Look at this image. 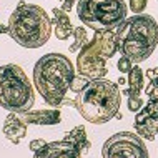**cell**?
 I'll return each mask as SVG.
<instances>
[{
	"instance_id": "cell-1",
	"label": "cell",
	"mask_w": 158,
	"mask_h": 158,
	"mask_svg": "<svg viewBox=\"0 0 158 158\" xmlns=\"http://www.w3.org/2000/svg\"><path fill=\"white\" fill-rule=\"evenodd\" d=\"M73 75L75 68L70 58L62 53H47L33 67L35 88L47 103L55 108L62 105Z\"/></svg>"
},
{
	"instance_id": "cell-2",
	"label": "cell",
	"mask_w": 158,
	"mask_h": 158,
	"mask_svg": "<svg viewBox=\"0 0 158 158\" xmlns=\"http://www.w3.org/2000/svg\"><path fill=\"white\" fill-rule=\"evenodd\" d=\"M117 48L133 63L147 60L158 45V22L150 15L135 14L115 32Z\"/></svg>"
},
{
	"instance_id": "cell-3",
	"label": "cell",
	"mask_w": 158,
	"mask_h": 158,
	"mask_svg": "<svg viewBox=\"0 0 158 158\" xmlns=\"http://www.w3.org/2000/svg\"><path fill=\"white\" fill-rule=\"evenodd\" d=\"M122 103V92L118 85L106 80L105 77L95 78L77 93L75 108L87 122L102 125L118 115Z\"/></svg>"
},
{
	"instance_id": "cell-4",
	"label": "cell",
	"mask_w": 158,
	"mask_h": 158,
	"mask_svg": "<svg viewBox=\"0 0 158 158\" xmlns=\"http://www.w3.org/2000/svg\"><path fill=\"white\" fill-rule=\"evenodd\" d=\"M8 35L25 48L44 47L52 35V19L42 7L20 2L8 19Z\"/></svg>"
},
{
	"instance_id": "cell-5",
	"label": "cell",
	"mask_w": 158,
	"mask_h": 158,
	"mask_svg": "<svg viewBox=\"0 0 158 158\" xmlns=\"http://www.w3.org/2000/svg\"><path fill=\"white\" fill-rule=\"evenodd\" d=\"M35 103V93L23 68L15 63L0 67V106L15 113H23Z\"/></svg>"
},
{
	"instance_id": "cell-6",
	"label": "cell",
	"mask_w": 158,
	"mask_h": 158,
	"mask_svg": "<svg viewBox=\"0 0 158 158\" xmlns=\"http://www.w3.org/2000/svg\"><path fill=\"white\" fill-rule=\"evenodd\" d=\"M117 50L118 48L113 30L95 32L92 40H88L78 50V58H77L78 73L87 75L90 80L105 77L108 72L106 62L113 57Z\"/></svg>"
},
{
	"instance_id": "cell-7",
	"label": "cell",
	"mask_w": 158,
	"mask_h": 158,
	"mask_svg": "<svg viewBox=\"0 0 158 158\" xmlns=\"http://www.w3.org/2000/svg\"><path fill=\"white\" fill-rule=\"evenodd\" d=\"M77 15L85 27L95 32L113 30L127 19V5L123 0H78Z\"/></svg>"
},
{
	"instance_id": "cell-8",
	"label": "cell",
	"mask_w": 158,
	"mask_h": 158,
	"mask_svg": "<svg viewBox=\"0 0 158 158\" xmlns=\"http://www.w3.org/2000/svg\"><path fill=\"white\" fill-rule=\"evenodd\" d=\"M88 148H90V142L85 133V127L78 125L72 131H68L63 140L47 143L42 150L35 152L33 155L37 158H77L87 153Z\"/></svg>"
},
{
	"instance_id": "cell-9",
	"label": "cell",
	"mask_w": 158,
	"mask_h": 158,
	"mask_svg": "<svg viewBox=\"0 0 158 158\" xmlns=\"http://www.w3.org/2000/svg\"><path fill=\"white\" fill-rule=\"evenodd\" d=\"M102 156L105 158H147L148 150L140 135L120 131L103 143Z\"/></svg>"
},
{
	"instance_id": "cell-10",
	"label": "cell",
	"mask_w": 158,
	"mask_h": 158,
	"mask_svg": "<svg viewBox=\"0 0 158 158\" xmlns=\"http://www.w3.org/2000/svg\"><path fill=\"white\" fill-rule=\"evenodd\" d=\"M135 130L142 138L153 142L158 133V117L140 108V112H136V117H135Z\"/></svg>"
},
{
	"instance_id": "cell-11",
	"label": "cell",
	"mask_w": 158,
	"mask_h": 158,
	"mask_svg": "<svg viewBox=\"0 0 158 158\" xmlns=\"http://www.w3.org/2000/svg\"><path fill=\"white\" fill-rule=\"evenodd\" d=\"M3 135L14 145H19L27 135V123L22 120V117H19V113L10 112V115H7L5 123H3Z\"/></svg>"
},
{
	"instance_id": "cell-12",
	"label": "cell",
	"mask_w": 158,
	"mask_h": 158,
	"mask_svg": "<svg viewBox=\"0 0 158 158\" xmlns=\"http://www.w3.org/2000/svg\"><path fill=\"white\" fill-rule=\"evenodd\" d=\"M22 120L25 123L32 125H57L62 120L60 110L52 108V110H28V112L20 113Z\"/></svg>"
},
{
	"instance_id": "cell-13",
	"label": "cell",
	"mask_w": 158,
	"mask_h": 158,
	"mask_svg": "<svg viewBox=\"0 0 158 158\" xmlns=\"http://www.w3.org/2000/svg\"><path fill=\"white\" fill-rule=\"evenodd\" d=\"M145 73H147L150 83L145 88V93L148 95V102L145 106H142V108L145 112L158 117V67L156 68H148Z\"/></svg>"
},
{
	"instance_id": "cell-14",
	"label": "cell",
	"mask_w": 158,
	"mask_h": 158,
	"mask_svg": "<svg viewBox=\"0 0 158 158\" xmlns=\"http://www.w3.org/2000/svg\"><path fill=\"white\" fill-rule=\"evenodd\" d=\"M52 22L55 23V37L58 40H67L70 35H73V25L70 22V17L62 8H53L52 10Z\"/></svg>"
},
{
	"instance_id": "cell-15",
	"label": "cell",
	"mask_w": 158,
	"mask_h": 158,
	"mask_svg": "<svg viewBox=\"0 0 158 158\" xmlns=\"http://www.w3.org/2000/svg\"><path fill=\"white\" fill-rule=\"evenodd\" d=\"M128 90H125L122 95H140L143 90V85H145V80H143V70L140 67H133L130 72H128Z\"/></svg>"
},
{
	"instance_id": "cell-16",
	"label": "cell",
	"mask_w": 158,
	"mask_h": 158,
	"mask_svg": "<svg viewBox=\"0 0 158 158\" xmlns=\"http://www.w3.org/2000/svg\"><path fill=\"white\" fill-rule=\"evenodd\" d=\"M73 37H75V42H73V44H72L70 47H68V52H72V53L78 52V50L88 42L87 28H83V27H77V28H73Z\"/></svg>"
},
{
	"instance_id": "cell-17",
	"label": "cell",
	"mask_w": 158,
	"mask_h": 158,
	"mask_svg": "<svg viewBox=\"0 0 158 158\" xmlns=\"http://www.w3.org/2000/svg\"><path fill=\"white\" fill-rule=\"evenodd\" d=\"M88 83H90V78H88L87 75H83V73L73 75V78H72V82H70V88H68V90H72L73 93H80Z\"/></svg>"
},
{
	"instance_id": "cell-18",
	"label": "cell",
	"mask_w": 158,
	"mask_h": 158,
	"mask_svg": "<svg viewBox=\"0 0 158 158\" xmlns=\"http://www.w3.org/2000/svg\"><path fill=\"white\" fill-rule=\"evenodd\" d=\"M143 106V100L140 98V95H130L128 97V110L130 112H140V108Z\"/></svg>"
},
{
	"instance_id": "cell-19",
	"label": "cell",
	"mask_w": 158,
	"mask_h": 158,
	"mask_svg": "<svg viewBox=\"0 0 158 158\" xmlns=\"http://www.w3.org/2000/svg\"><path fill=\"white\" fill-rule=\"evenodd\" d=\"M148 0H130V10L133 14H143Z\"/></svg>"
},
{
	"instance_id": "cell-20",
	"label": "cell",
	"mask_w": 158,
	"mask_h": 158,
	"mask_svg": "<svg viewBox=\"0 0 158 158\" xmlns=\"http://www.w3.org/2000/svg\"><path fill=\"white\" fill-rule=\"evenodd\" d=\"M131 63H133V62H131L128 57H125V55H123L120 60H118V65H117V67H118V70H120L122 73H128V72L133 68V67H131Z\"/></svg>"
},
{
	"instance_id": "cell-21",
	"label": "cell",
	"mask_w": 158,
	"mask_h": 158,
	"mask_svg": "<svg viewBox=\"0 0 158 158\" xmlns=\"http://www.w3.org/2000/svg\"><path fill=\"white\" fill-rule=\"evenodd\" d=\"M45 145H47V142H44V140H32V142H30V150L35 153L38 150H42Z\"/></svg>"
},
{
	"instance_id": "cell-22",
	"label": "cell",
	"mask_w": 158,
	"mask_h": 158,
	"mask_svg": "<svg viewBox=\"0 0 158 158\" xmlns=\"http://www.w3.org/2000/svg\"><path fill=\"white\" fill-rule=\"evenodd\" d=\"M75 2H77V0H63V3H62V10H65L67 14H68V12L72 10V7L75 5Z\"/></svg>"
},
{
	"instance_id": "cell-23",
	"label": "cell",
	"mask_w": 158,
	"mask_h": 158,
	"mask_svg": "<svg viewBox=\"0 0 158 158\" xmlns=\"http://www.w3.org/2000/svg\"><path fill=\"white\" fill-rule=\"evenodd\" d=\"M77 2H78V0H77Z\"/></svg>"
},
{
	"instance_id": "cell-24",
	"label": "cell",
	"mask_w": 158,
	"mask_h": 158,
	"mask_svg": "<svg viewBox=\"0 0 158 158\" xmlns=\"http://www.w3.org/2000/svg\"><path fill=\"white\" fill-rule=\"evenodd\" d=\"M156 2H158V0H156Z\"/></svg>"
}]
</instances>
